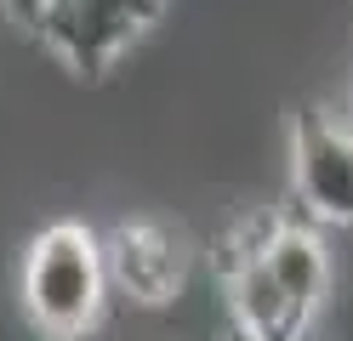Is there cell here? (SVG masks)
Segmentation results:
<instances>
[{"instance_id": "cell-1", "label": "cell", "mask_w": 353, "mask_h": 341, "mask_svg": "<svg viewBox=\"0 0 353 341\" xmlns=\"http://www.w3.org/2000/svg\"><path fill=\"white\" fill-rule=\"evenodd\" d=\"M17 296H23V318L46 341H85L108 318V307H114L103 234L85 227V222L40 227L23 250Z\"/></svg>"}, {"instance_id": "cell-2", "label": "cell", "mask_w": 353, "mask_h": 341, "mask_svg": "<svg viewBox=\"0 0 353 341\" xmlns=\"http://www.w3.org/2000/svg\"><path fill=\"white\" fill-rule=\"evenodd\" d=\"M165 0H52L40 12V45L80 80H103L143 45V34L160 23Z\"/></svg>"}, {"instance_id": "cell-3", "label": "cell", "mask_w": 353, "mask_h": 341, "mask_svg": "<svg viewBox=\"0 0 353 341\" xmlns=\"http://www.w3.org/2000/svg\"><path fill=\"white\" fill-rule=\"evenodd\" d=\"M103 262H108V290L114 302H131L143 313H160L183 302L194 279V250L188 234L165 216H125L103 234Z\"/></svg>"}, {"instance_id": "cell-4", "label": "cell", "mask_w": 353, "mask_h": 341, "mask_svg": "<svg viewBox=\"0 0 353 341\" xmlns=\"http://www.w3.org/2000/svg\"><path fill=\"white\" fill-rule=\"evenodd\" d=\"M291 199L319 227H353V120L307 108L291 120Z\"/></svg>"}, {"instance_id": "cell-5", "label": "cell", "mask_w": 353, "mask_h": 341, "mask_svg": "<svg viewBox=\"0 0 353 341\" xmlns=\"http://www.w3.org/2000/svg\"><path fill=\"white\" fill-rule=\"evenodd\" d=\"M223 302L228 324L239 341H314L319 313L302 307L256 256V216L228 239V267H223Z\"/></svg>"}, {"instance_id": "cell-6", "label": "cell", "mask_w": 353, "mask_h": 341, "mask_svg": "<svg viewBox=\"0 0 353 341\" xmlns=\"http://www.w3.org/2000/svg\"><path fill=\"white\" fill-rule=\"evenodd\" d=\"M256 256L302 307H314V313L325 307L336 267H330V239H325L319 222H307V216H256Z\"/></svg>"}, {"instance_id": "cell-7", "label": "cell", "mask_w": 353, "mask_h": 341, "mask_svg": "<svg viewBox=\"0 0 353 341\" xmlns=\"http://www.w3.org/2000/svg\"><path fill=\"white\" fill-rule=\"evenodd\" d=\"M46 6H52V0H0V12H6L12 23H23V29H34Z\"/></svg>"}, {"instance_id": "cell-8", "label": "cell", "mask_w": 353, "mask_h": 341, "mask_svg": "<svg viewBox=\"0 0 353 341\" xmlns=\"http://www.w3.org/2000/svg\"><path fill=\"white\" fill-rule=\"evenodd\" d=\"M228 341H239V335H234V330H228Z\"/></svg>"}, {"instance_id": "cell-9", "label": "cell", "mask_w": 353, "mask_h": 341, "mask_svg": "<svg viewBox=\"0 0 353 341\" xmlns=\"http://www.w3.org/2000/svg\"><path fill=\"white\" fill-rule=\"evenodd\" d=\"M347 120H353V108H347Z\"/></svg>"}]
</instances>
